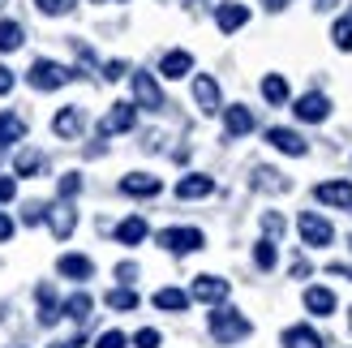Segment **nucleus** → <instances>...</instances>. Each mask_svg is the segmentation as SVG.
Returning a JSON list of instances; mask_svg holds the SVG:
<instances>
[{"mask_svg":"<svg viewBox=\"0 0 352 348\" xmlns=\"http://www.w3.org/2000/svg\"><path fill=\"white\" fill-rule=\"evenodd\" d=\"M254 327H250V318L241 314V309H215V314H210V340L215 344H236V340H245L250 336Z\"/></svg>","mask_w":352,"mask_h":348,"instance_id":"obj_1","label":"nucleus"},{"mask_svg":"<svg viewBox=\"0 0 352 348\" xmlns=\"http://www.w3.org/2000/svg\"><path fill=\"white\" fill-rule=\"evenodd\" d=\"M26 82L34 86V91H60L65 82H74V69H65L56 61H34L30 74H26Z\"/></svg>","mask_w":352,"mask_h":348,"instance_id":"obj_2","label":"nucleus"},{"mask_svg":"<svg viewBox=\"0 0 352 348\" xmlns=\"http://www.w3.org/2000/svg\"><path fill=\"white\" fill-rule=\"evenodd\" d=\"M296 228H301V241H305V246H314V250H322V246H331V241H336V228H331V219L314 215V211H301Z\"/></svg>","mask_w":352,"mask_h":348,"instance_id":"obj_3","label":"nucleus"},{"mask_svg":"<svg viewBox=\"0 0 352 348\" xmlns=\"http://www.w3.org/2000/svg\"><path fill=\"white\" fill-rule=\"evenodd\" d=\"M155 241H160L164 250H172V254H193V250H202V246H206L202 228H164Z\"/></svg>","mask_w":352,"mask_h":348,"instance_id":"obj_4","label":"nucleus"},{"mask_svg":"<svg viewBox=\"0 0 352 348\" xmlns=\"http://www.w3.org/2000/svg\"><path fill=\"white\" fill-rule=\"evenodd\" d=\"M133 108H146V112H160L164 108L160 82H155L151 74H142V69H133Z\"/></svg>","mask_w":352,"mask_h":348,"instance_id":"obj_5","label":"nucleus"},{"mask_svg":"<svg viewBox=\"0 0 352 348\" xmlns=\"http://www.w3.org/2000/svg\"><path fill=\"white\" fill-rule=\"evenodd\" d=\"M228 292H232V284L219 280V275H198V280H193V288H189V301L219 305V301H228Z\"/></svg>","mask_w":352,"mask_h":348,"instance_id":"obj_6","label":"nucleus"},{"mask_svg":"<svg viewBox=\"0 0 352 348\" xmlns=\"http://www.w3.org/2000/svg\"><path fill=\"white\" fill-rule=\"evenodd\" d=\"M133 120H138V108H133V103H112L108 116L99 120V133H103V138H112V133H129V129H133Z\"/></svg>","mask_w":352,"mask_h":348,"instance_id":"obj_7","label":"nucleus"},{"mask_svg":"<svg viewBox=\"0 0 352 348\" xmlns=\"http://www.w3.org/2000/svg\"><path fill=\"white\" fill-rule=\"evenodd\" d=\"M292 112L301 116V120H309V125H318V120L331 116V99H327L322 91H309V95H301V99L292 103Z\"/></svg>","mask_w":352,"mask_h":348,"instance_id":"obj_8","label":"nucleus"},{"mask_svg":"<svg viewBox=\"0 0 352 348\" xmlns=\"http://www.w3.org/2000/svg\"><path fill=\"white\" fill-rule=\"evenodd\" d=\"M193 99H198V108H202L206 116H215V112L223 108V99H219V82L210 78V74H198V78H193Z\"/></svg>","mask_w":352,"mask_h":348,"instance_id":"obj_9","label":"nucleus"},{"mask_svg":"<svg viewBox=\"0 0 352 348\" xmlns=\"http://www.w3.org/2000/svg\"><path fill=\"white\" fill-rule=\"evenodd\" d=\"M164 189L160 177H151V172H129V177H120V194H129V198H155Z\"/></svg>","mask_w":352,"mask_h":348,"instance_id":"obj_10","label":"nucleus"},{"mask_svg":"<svg viewBox=\"0 0 352 348\" xmlns=\"http://www.w3.org/2000/svg\"><path fill=\"white\" fill-rule=\"evenodd\" d=\"M314 198L327 206H340V211H352V181H322L314 189Z\"/></svg>","mask_w":352,"mask_h":348,"instance_id":"obj_11","label":"nucleus"},{"mask_svg":"<svg viewBox=\"0 0 352 348\" xmlns=\"http://www.w3.org/2000/svg\"><path fill=\"white\" fill-rule=\"evenodd\" d=\"M267 142L275 146V151H284V155H305L309 151V142L296 129H284V125H275V129H267Z\"/></svg>","mask_w":352,"mask_h":348,"instance_id":"obj_12","label":"nucleus"},{"mask_svg":"<svg viewBox=\"0 0 352 348\" xmlns=\"http://www.w3.org/2000/svg\"><path fill=\"white\" fill-rule=\"evenodd\" d=\"M47 224H52V237H56V241H69L74 228H78V211L69 202H56V206H52V215H47Z\"/></svg>","mask_w":352,"mask_h":348,"instance_id":"obj_13","label":"nucleus"},{"mask_svg":"<svg viewBox=\"0 0 352 348\" xmlns=\"http://www.w3.org/2000/svg\"><path fill=\"white\" fill-rule=\"evenodd\" d=\"M223 129L228 138H245L254 129V112L245 108V103H232V108H223Z\"/></svg>","mask_w":352,"mask_h":348,"instance_id":"obj_14","label":"nucleus"},{"mask_svg":"<svg viewBox=\"0 0 352 348\" xmlns=\"http://www.w3.org/2000/svg\"><path fill=\"white\" fill-rule=\"evenodd\" d=\"M215 22H219V30H223V34H236L245 22H250V9L236 5V0H228V5H219V9H215Z\"/></svg>","mask_w":352,"mask_h":348,"instance_id":"obj_15","label":"nucleus"},{"mask_svg":"<svg viewBox=\"0 0 352 348\" xmlns=\"http://www.w3.org/2000/svg\"><path fill=\"white\" fill-rule=\"evenodd\" d=\"M52 133L56 138H78L82 133V108L78 103H69V108H60L56 116H52Z\"/></svg>","mask_w":352,"mask_h":348,"instance_id":"obj_16","label":"nucleus"},{"mask_svg":"<svg viewBox=\"0 0 352 348\" xmlns=\"http://www.w3.org/2000/svg\"><path fill=\"white\" fill-rule=\"evenodd\" d=\"M206 194H215V181L210 177H202V172H189V177H181L176 181V198H206Z\"/></svg>","mask_w":352,"mask_h":348,"instance_id":"obj_17","label":"nucleus"},{"mask_svg":"<svg viewBox=\"0 0 352 348\" xmlns=\"http://www.w3.org/2000/svg\"><path fill=\"white\" fill-rule=\"evenodd\" d=\"M56 271L65 275V280H91V275H95V263H91L86 254H65L60 263H56Z\"/></svg>","mask_w":352,"mask_h":348,"instance_id":"obj_18","label":"nucleus"},{"mask_svg":"<svg viewBox=\"0 0 352 348\" xmlns=\"http://www.w3.org/2000/svg\"><path fill=\"white\" fill-rule=\"evenodd\" d=\"M146 219L142 215H129V219H120L116 224V241H120V246H142V241H146Z\"/></svg>","mask_w":352,"mask_h":348,"instance_id":"obj_19","label":"nucleus"},{"mask_svg":"<svg viewBox=\"0 0 352 348\" xmlns=\"http://www.w3.org/2000/svg\"><path fill=\"white\" fill-rule=\"evenodd\" d=\"M22 138H26V120L17 112H0V151L13 146V142H22Z\"/></svg>","mask_w":352,"mask_h":348,"instance_id":"obj_20","label":"nucleus"},{"mask_svg":"<svg viewBox=\"0 0 352 348\" xmlns=\"http://www.w3.org/2000/svg\"><path fill=\"white\" fill-rule=\"evenodd\" d=\"M305 309L318 314V318L336 314V292H331V288H305Z\"/></svg>","mask_w":352,"mask_h":348,"instance_id":"obj_21","label":"nucleus"},{"mask_svg":"<svg viewBox=\"0 0 352 348\" xmlns=\"http://www.w3.org/2000/svg\"><path fill=\"white\" fill-rule=\"evenodd\" d=\"M91 309H95V297H91V292H74L69 301H60V314L74 318V323H86V318H91Z\"/></svg>","mask_w":352,"mask_h":348,"instance_id":"obj_22","label":"nucleus"},{"mask_svg":"<svg viewBox=\"0 0 352 348\" xmlns=\"http://www.w3.org/2000/svg\"><path fill=\"white\" fill-rule=\"evenodd\" d=\"M284 348H322V336L314 331V327L296 323V327H288V331H284Z\"/></svg>","mask_w":352,"mask_h":348,"instance_id":"obj_23","label":"nucleus"},{"mask_svg":"<svg viewBox=\"0 0 352 348\" xmlns=\"http://www.w3.org/2000/svg\"><path fill=\"white\" fill-rule=\"evenodd\" d=\"M189 69H193V56H189V52H181V47L168 52V56L160 61V74H164V78H185Z\"/></svg>","mask_w":352,"mask_h":348,"instance_id":"obj_24","label":"nucleus"},{"mask_svg":"<svg viewBox=\"0 0 352 348\" xmlns=\"http://www.w3.org/2000/svg\"><path fill=\"white\" fill-rule=\"evenodd\" d=\"M43 172V155L26 146V151H17V160H13V177H39Z\"/></svg>","mask_w":352,"mask_h":348,"instance_id":"obj_25","label":"nucleus"},{"mask_svg":"<svg viewBox=\"0 0 352 348\" xmlns=\"http://www.w3.org/2000/svg\"><path fill=\"white\" fill-rule=\"evenodd\" d=\"M34 297H39V323L52 327V323L60 318V301H56V292H52L47 284H39V292H34Z\"/></svg>","mask_w":352,"mask_h":348,"instance_id":"obj_26","label":"nucleus"},{"mask_svg":"<svg viewBox=\"0 0 352 348\" xmlns=\"http://www.w3.org/2000/svg\"><path fill=\"white\" fill-rule=\"evenodd\" d=\"M155 309H172V314H181V309H189V292L160 288V292H155Z\"/></svg>","mask_w":352,"mask_h":348,"instance_id":"obj_27","label":"nucleus"},{"mask_svg":"<svg viewBox=\"0 0 352 348\" xmlns=\"http://www.w3.org/2000/svg\"><path fill=\"white\" fill-rule=\"evenodd\" d=\"M254 189H271V194H284V189H288V177H284V172H275V168H258V172H254Z\"/></svg>","mask_w":352,"mask_h":348,"instance_id":"obj_28","label":"nucleus"},{"mask_svg":"<svg viewBox=\"0 0 352 348\" xmlns=\"http://www.w3.org/2000/svg\"><path fill=\"white\" fill-rule=\"evenodd\" d=\"M22 43H26L22 22H0V52H17Z\"/></svg>","mask_w":352,"mask_h":348,"instance_id":"obj_29","label":"nucleus"},{"mask_svg":"<svg viewBox=\"0 0 352 348\" xmlns=\"http://www.w3.org/2000/svg\"><path fill=\"white\" fill-rule=\"evenodd\" d=\"M262 99H267V103H284L288 99V82L279 74H267V78H262Z\"/></svg>","mask_w":352,"mask_h":348,"instance_id":"obj_30","label":"nucleus"},{"mask_svg":"<svg viewBox=\"0 0 352 348\" xmlns=\"http://www.w3.org/2000/svg\"><path fill=\"white\" fill-rule=\"evenodd\" d=\"M331 39H336L340 52H352V17H340V22L331 26Z\"/></svg>","mask_w":352,"mask_h":348,"instance_id":"obj_31","label":"nucleus"},{"mask_svg":"<svg viewBox=\"0 0 352 348\" xmlns=\"http://www.w3.org/2000/svg\"><path fill=\"white\" fill-rule=\"evenodd\" d=\"M108 305L112 309H138V292L133 288H112L108 292Z\"/></svg>","mask_w":352,"mask_h":348,"instance_id":"obj_32","label":"nucleus"},{"mask_svg":"<svg viewBox=\"0 0 352 348\" xmlns=\"http://www.w3.org/2000/svg\"><path fill=\"white\" fill-rule=\"evenodd\" d=\"M254 263H258L262 271L275 267V241H258V246H254Z\"/></svg>","mask_w":352,"mask_h":348,"instance_id":"obj_33","label":"nucleus"},{"mask_svg":"<svg viewBox=\"0 0 352 348\" xmlns=\"http://www.w3.org/2000/svg\"><path fill=\"white\" fill-rule=\"evenodd\" d=\"M39 5V13H52V17H65V13H74L78 0H34Z\"/></svg>","mask_w":352,"mask_h":348,"instance_id":"obj_34","label":"nucleus"},{"mask_svg":"<svg viewBox=\"0 0 352 348\" xmlns=\"http://www.w3.org/2000/svg\"><path fill=\"white\" fill-rule=\"evenodd\" d=\"M60 202H69V198H78V189H82V177H78V172H65V177H60Z\"/></svg>","mask_w":352,"mask_h":348,"instance_id":"obj_35","label":"nucleus"},{"mask_svg":"<svg viewBox=\"0 0 352 348\" xmlns=\"http://www.w3.org/2000/svg\"><path fill=\"white\" fill-rule=\"evenodd\" d=\"M133 344H138V348H160V344H164V336L155 331V327H142V331L133 336Z\"/></svg>","mask_w":352,"mask_h":348,"instance_id":"obj_36","label":"nucleus"},{"mask_svg":"<svg viewBox=\"0 0 352 348\" xmlns=\"http://www.w3.org/2000/svg\"><path fill=\"white\" fill-rule=\"evenodd\" d=\"M95 348H129V340H125V331H103L95 340Z\"/></svg>","mask_w":352,"mask_h":348,"instance_id":"obj_37","label":"nucleus"},{"mask_svg":"<svg viewBox=\"0 0 352 348\" xmlns=\"http://www.w3.org/2000/svg\"><path fill=\"white\" fill-rule=\"evenodd\" d=\"M22 219H26V224H43V219H47V206H43V202H26Z\"/></svg>","mask_w":352,"mask_h":348,"instance_id":"obj_38","label":"nucleus"},{"mask_svg":"<svg viewBox=\"0 0 352 348\" xmlns=\"http://www.w3.org/2000/svg\"><path fill=\"white\" fill-rule=\"evenodd\" d=\"M125 74H129V65H125V61H108V65H103V78H108V82L125 78Z\"/></svg>","mask_w":352,"mask_h":348,"instance_id":"obj_39","label":"nucleus"},{"mask_svg":"<svg viewBox=\"0 0 352 348\" xmlns=\"http://www.w3.org/2000/svg\"><path fill=\"white\" fill-rule=\"evenodd\" d=\"M262 228H267L271 237H279V232H284V219H279L275 211H267V215H262Z\"/></svg>","mask_w":352,"mask_h":348,"instance_id":"obj_40","label":"nucleus"},{"mask_svg":"<svg viewBox=\"0 0 352 348\" xmlns=\"http://www.w3.org/2000/svg\"><path fill=\"white\" fill-rule=\"evenodd\" d=\"M116 280H120V284L129 288V284L138 280V267H133V263H120V267H116Z\"/></svg>","mask_w":352,"mask_h":348,"instance_id":"obj_41","label":"nucleus"},{"mask_svg":"<svg viewBox=\"0 0 352 348\" xmlns=\"http://www.w3.org/2000/svg\"><path fill=\"white\" fill-rule=\"evenodd\" d=\"M13 194H17V181L13 177H0V202H9Z\"/></svg>","mask_w":352,"mask_h":348,"instance_id":"obj_42","label":"nucleus"},{"mask_svg":"<svg viewBox=\"0 0 352 348\" xmlns=\"http://www.w3.org/2000/svg\"><path fill=\"white\" fill-rule=\"evenodd\" d=\"M9 91H13V74H9L5 65H0V95H9Z\"/></svg>","mask_w":352,"mask_h":348,"instance_id":"obj_43","label":"nucleus"},{"mask_svg":"<svg viewBox=\"0 0 352 348\" xmlns=\"http://www.w3.org/2000/svg\"><path fill=\"white\" fill-rule=\"evenodd\" d=\"M9 237H13V219L0 211V241H9Z\"/></svg>","mask_w":352,"mask_h":348,"instance_id":"obj_44","label":"nucleus"},{"mask_svg":"<svg viewBox=\"0 0 352 348\" xmlns=\"http://www.w3.org/2000/svg\"><path fill=\"white\" fill-rule=\"evenodd\" d=\"M292 275H296V280H301V275H309V263H305V258H296V263H292Z\"/></svg>","mask_w":352,"mask_h":348,"instance_id":"obj_45","label":"nucleus"},{"mask_svg":"<svg viewBox=\"0 0 352 348\" xmlns=\"http://www.w3.org/2000/svg\"><path fill=\"white\" fill-rule=\"evenodd\" d=\"M262 5H267L271 13H279V9H288V0H262Z\"/></svg>","mask_w":352,"mask_h":348,"instance_id":"obj_46","label":"nucleus"},{"mask_svg":"<svg viewBox=\"0 0 352 348\" xmlns=\"http://www.w3.org/2000/svg\"><path fill=\"white\" fill-rule=\"evenodd\" d=\"M331 275H348V280H352V267H344V263H336V267H331Z\"/></svg>","mask_w":352,"mask_h":348,"instance_id":"obj_47","label":"nucleus"},{"mask_svg":"<svg viewBox=\"0 0 352 348\" xmlns=\"http://www.w3.org/2000/svg\"><path fill=\"white\" fill-rule=\"evenodd\" d=\"M52 348H74V344H52Z\"/></svg>","mask_w":352,"mask_h":348,"instance_id":"obj_48","label":"nucleus"},{"mask_svg":"<svg viewBox=\"0 0 352 348\" xmlns=\"http://www.w3.org/2000/svg\"><path fill=\"white\" fill-rule=\"evenodd\" d=\"M348 246H352V237H348Z\"/></svg>","mask_w":352,"mask_h":348,"instance_id":"obj_49","label":"nucleus"},{"mask_svg":"<svg viewBox=\"0 0 352 348\" xmlns=\"http://www.w3.org/2000/svg\"><path fill=\"white\" fill-rule=\"evenodd\" d=\"M0 5H5V0H0Z\"/></svg>","mask_w":352,"mask_h":348,"instance_id":"obj_50","label":"nucleus"},{"mask_svg":"<svg viewBox=\"0 0 352 348\" xmlns=\"http://www.w3.org/2000/svg\"><path fill=\"white\" fill-rule=\"evenodd\" d=\"M322 5H327V0H322Z\"/></svg>","mask_w":352,"mask_h":348,"instance_id":"obj_51","label":"nucleus"},{"mask_svg":"<svg viewBox=\"0 0 352 348\" xmlns=\"http://www.w3.org/2000/svg\"><path fill=\"white\" fill-rule=\"evenodd\" d=\"M348 323H352V318H348Z\"/></svg>","mask_w":352,"mask_h":348,"instance_id":"obj_52","label":"nucleus"}]
</instances>
